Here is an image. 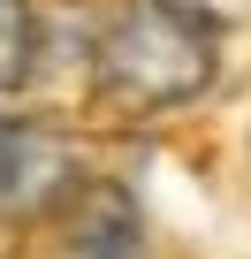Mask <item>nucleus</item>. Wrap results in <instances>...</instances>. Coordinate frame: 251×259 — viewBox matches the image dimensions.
I'll use <instances>...</instances> for the list:
<instances>
[{"label": "nucleus", "instance_id": "f257e3e1", "mask_svg": "<svg viewBox=\"0 0 251 259\" xmlns=\"http://www.w3.org/2000/svg\"><path fill=\"white\" fill-rule=\"evenodd\" d=\"M221 69V38L168 0H114V16L91 31V92L122 114H168L198 99Z\"/></svg>", "mask_w": 251, "mask_h": 259}, {"label": "nucleus", "instance_id": "f03ea898", "mask_svg": "<svg viewBox=\"0 0 251 259\" xmlns=\"http://www.w3.org/2000/svg\"><path fill=\"white\" fill-rule=\"evenodd\" d=\"M76 183H84V153L69 130H54V122L0 130V213L8 221H46Z\"/></svg>", "mask_w": 251, "mask_h": 259}, {"label": "nucleus", "instance_id": "7ed1b4c3", "mask_svg": "<svg viewBox=\"0 0 251 259\" xmlns=\"http://www.w3.org/2000/svg\"><path fill=\"white\" fill-rule=\"evenodd\" d=\"M46 259H145V213L114 176H84L46 213Z\"/></svg>", "mask_w": 251, "mask_h": 259}, {"label": "nucleus", "instance_id": "20e7f679", "mask_svg": "<svg viewBox=\"0 0 251 259\" xmlns=\"http://www.w3.org/2000/svg\"><path fill=\"white\" fill-rule=\"evenodd\" d=\"M38 76V0H0V99Z\"/></svg>", "mask_w": 251, "mask_h": 259}, {"label": "nucleus", "instance_id": "39448f33", "mask_svg": "<svg viewBox=\"0 0 251 259\" xmlns=\"http://www.w3.org/2000/svg\"><path fill=\"white\" fill-rule=\"evenodd\" d=\"M168 8H175V16H190V23H206L213 38L251 23V0H168Z\"/></svg>", "mask_w": 251, "mask_h": 259}, {"label": "nucleus", "instance_id": "423d86ee", "mask_svg": "<svg viewBox=\"0 0 251 259\" xmlns=\"http://www.w3.org/2000/svg\"><path fill=\"white\" fill-rule=\"evenodd\" d=\"M0 130H8V114H0Z\"/></svg>", "mask_w": 251, "mask_h": 259}]
</instances>
